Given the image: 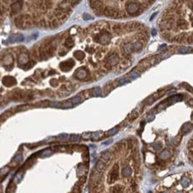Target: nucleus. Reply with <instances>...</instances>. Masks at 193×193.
<instances>
[{
  "label": "nucleus",
  "mask_w": 193,
  "mask_h": 193,
  "mask_svg": "<svg viewBox=\"0 0 193 193\" xmlns=\"http://www.w3.org/2000/svg\"><path fill=\"white\" fill-rule=\"evenodd\" d=\"M133 46H134V50L135 51H137V50H139L142 47V44L139 41H137L135 42V44H133Z\"/></svg>",
  "instance_id": "27"
},
{
  "label": "nucleus",
  "mask_w": 193,
  "mask_h": 193,
  "mask_svg": "<svg viewBox=\"0 0 193 193\" xmlns=\"http://www.w3.org/2000/svg\"><path fill=\"white\" fill-rule=\"evenodd\" d=\"M38 25H39V26H41V27H46V23H45V20H41V21H39Z\"/></svg>",
  "instance_id": "35"
},
{
  "label": "nucleus",
  "mask_w": 193,
  "mask_h": 193,
  "mask_svg": "<svg viewBox=\"0 0 193 193\" xmlns=\"http://www.w3.org/2000/svg\"><path fill=\"white\" fill-rule=\"evenodd\" d=\"M110 193H125V188L120 184H116L110 188Z\"/></svg>",
  "instance_id": "6"
},
{
  "label": "nucleus",
  "mask_w": 193,
  "mask_h": 193,
  "mask_svg": "<svg viewBox=\"0 0 193 193\" xmlns=\"http://www.w3.org/2000/svg\"><path fill=\"white\" fill-rule=\"evenodd\" d=\"M71 102H72V104H78V103H80V102H81V99H80V97L76 96V97H74V98H72Z\"/></svg>",
  "instance_id": "26"
},
{
  "label": "nucleus",
  "mask_w": 193,
  "mask_h": 193,
  "mask_svg": "<svg viewBox=\"0 0 193 193\" xmlns=\"http://www.w3.org/2000/svg\"><path fill=\"white\" fill-rule=\"evenodd\" d=\"M4 62H5V65H10L13 62V58L11 55H6L5 56V59H4Z\"/></svg>",
  "instance_id": "22"
},
{
  "label": "nucleus",
  "mask_w": 193,
  "mask_h": 193,
  "mask_svg": "<svg viewBox=\"0 0 193 193\" xmlns=\"http://www.w3.org/2000/svg\"><path fill=\"white\" fill-rule=\"evenodd\" d=\"M153 119H154V116H149V117H148V119H147V121H148V122H149V121H152Z\"/></svg>",
  "instance_id": "40"
},
{
  "label": "nucleus",
  "mask_w": 193,
  "mask_h": 193,
  "mask_svg": "<svg viewBox=\"0 0 193 193\" xmlns=\"http://www.w3.org/2000/svg\"><path fill=\"white\" fill-rule=\"evenodd\" d=\"M126 11L131 15L139 14V13H141L140 5L137 3H135V2H131L126 6Z\"/></svg>",
  "instance_id": "2"
},
{
  "label": "nucleus",
  "mask_w": 193,
  "mask_h": 193,
  "mask_svg": "<svg viewBox=\"0 0 193 193\" xmlns=\"http://www.w3.org/2000/svg\"><path fill=\"white\" fill-rule=\"evenodd\" d=\"M94 40L99 43V44L102 45H106L108 44L109 40H110V35L109 33L106 32V31H103V32H101L99 34H97L95 37H94Z\"/></svg>",
  "instance_id": "1"
},
{
  "label": "nucleus",
  "mask_w": 193,
  "mask_h": 193,
  "mask_svg": "<svg viewBox=\"0 0 193 193\" xmlns=\"http://www.w3.org/2000/svg\"><path fill=\"white\" fill-rule=\"evenodd\" d=\"M161 193H167V192H166V191H163V192H161Z\"/></svg>",
  "instance_id": "42"
},
{
  "label": "nucleus",
  "mask_w": 193,
  "mask_h": 193,
  "mask_svg": "<svg viewBox=\"0 0 193 193\" xmlns=\"http://www.w3.org/2000/svg\"><path fill=\"white\" fill-rule=\"evenodd\" d=\"M92 94H93V96H94V97L101 96V95H102V90H101V88H100V87L94 88V90H93V93H92Z\"/></svg>",
  "instance_id": "20"
},
{
  "label": "nucleus",
  "mask_w": 193,
  "mask_h": 193,
  "mask_svg": "<svg viewBox=\"0 0 193 193\" xmlns=\"http://www.w3.org/2000/svg\"><path fill=\"white\" fill-rule=\"evenodd\" d=\"M189 158H190V160L193 162V149H191V150L189 151Z\"/></svg>",
  "instance_id": "37"
},
{
  "label": "nucleus",
  "mask_w": 193,
  "mask_h": 193,
  "mask_svg": "<svg viewBox=\"0 0 193 193\" xmlns=\"http://www.w3.org/2000/svg\"><path fill=\"white\" fill-rule=\"evenodd\" d=\"M126 82H127V79L126 78H125V77H124V78H121L119 80V85H124V84H126Z\"/></svg>",
  "instance_id": "36"
},
{
  "label": "nucleus",
  "mask_w": 193,
  "mask_h": 193,
  "mask_svg": "<svg viewBox=\"0 0 193 193\" xmlns=\"http://www.w3.org/2000/svg\"><path fill=\"white\" fill-rule=\"evenodd\" d=\"M191 7H192V10H193V5H192V6H191Z\"/></svg>",
  "instance_id": "43"
},
{
  "label": "nucleus",
  "mask_w": 193,
  "mask_h": 193,
  "mask_svg": "<svg viewBox=\"0 0 193 193\" xmlns=\"http://www.w3.org/2000/svg\"><path fill=\"white\" fill-rule=\"evenodd\" d=\"M123 53L124 54H129V53H132V51H134V46H133V44H126L125 46L123 47Z\"/></svg>",
  "instance_id": "11"
},
{
  "label": "nucleus",
  "mask_w": 193,
  "mask_h": 193,
  "mask_svg": "<svg viewBox=\"0 0 193 193\" xmlns=\"http://www.w3.org/2000/svg\"><path fill=\"white\" fill-rule=\"evenodd\" d=\"M112 142H113L112 140H108V141H106V142H104L103 143V145H109V144H110Z\"/></svg>",
  "instance_id": "38"
},
{
  "label": "nucleus",
  "mask_w": 193,
  "mask_h": 193,
  "mask_svg": "<svg viewBox=\"0 0 193 193\" xmlns=\"http://www.w3.org/2000/svg\"><path fill=\"white\" fill-rule=\"evenodd\" d=\"M118 62V55L117 53H113V54H110L109 56L108 59H107V62L105 63V67L108 68H111V66L117 64Z\"/></svg>",
  "instance_id": "3"
},
{
  "label": "nucleus",
  "mask_w": 193,
  "mask_h": 193,
  "mask_svg": "<svg viewBox=\"0 0 193 193\" xmlns=\"http://www.w3.org/2000/svg\"><path fill=\"white\" fill-rule=\"evenodd\" d=\"M176 25L178 26V28H181V29H186L188 26V23L187 21H184V20H182V19H181V20H178L177 21V22H176Z\"/></svg>",
  "instance_id": "14"
},
{
  "label": "nucleus",
  "mask_w": 193,
  "mask_h": 193,
  "mask_svg": "<svg viewBox=\"0 0 193 193\" xmlns=\"http://www.w3.org/2000/svg\"><path fill=\"white\" fill-rule=\"evenodd\" d=\"M110 157H111V153L109 151L104 152V153H103V155H102V158H103V160H104V162L109 160Z\"/></svg>",
  "instance_id": "19"
},
{
  "label": "nucleus",
  "mask_w": 193,
  "mask_h": 193,
  "mask_svg": "<svg viewBox=\"0 0 193 193\" xmlns=\"http://www.w3.org/2000/svg\"><path fill=\"white\" fill-rule=\"evenodd\" d=\"M8 40L10 43H13L16 41H23L24 37L21 34H18V35H13L8 38Z\"/></svg>",
  "instance_id": "8"
},
{
  "label": "nucleus",
  "mask_w": 193,
  "mask_h": 193,
  "mask_svg": "<svg viewBox=\"0 0 193 193\" xmlns=\"http://www.w3.org/2000/svg\"><path fill=\"white\" fill-rule=\"evenodd\" d=\"M21 8V2H16L13 5H12V11L13 13H17L19 12Z\"/></svg>",
  "instance_id": "13"
},
{
  "label": "nucleus",
  "mask_w": 193,
  "mask_h": 193,
  "mask_svg": "<svg viewBox=\"0 0 193 193\" xmlns=\"http://www.w3.org/2000/svg\"><path fill=\"white\" fill-rule=\"evenodd\" d=\"M129 75H130V77H132V79L136 78V77L139 76V75H138V73H136V71H135V70H134V71H132V72H130V74H129Z\"/></svg>",
  "instance_id": "30"
},
{
  "label": "nucleus",
  "mask_w": 193,
  "mask_h": 193,
  "mask_svg": "<svg viewBox=\"0 0 193 193\" xmlns=\"http://www.w3.org/2000/svg\"><path fill=\"white\" fill-rule=\"evenodd\" d=\"M193 129V125L190 123H186L184 124L182 127H181V133L183 135H186V134H189L191 130Z\"/></svg>",
  "instance_id": "9"
},
{
  "label": "nucleus",
  "mask_w": 193,
  "mask_h": 193,
  "mask_svg": "<svg viewBox=\"0 0 193 193\" xmlns=\"http://www.w3.org/2000/svg\"><path fill=\"white\" fill-rule=\"evenodd\" d=\"M121 174H122V175H123L124 177H129V176L132 175V174H133V170H132L131 167H125L122 168Z\"/></svg>",
  "instance_id": "10"
},
{
  "label": "nucleus",
  "mask_w": 193,
  "mask_h": 193,
  "mask_svg": "<svg viewBox=\"0 0 193 193\" xmlns=\"http://www.w3.org/2000/svg\"><path fill=\"white\" fill-rule=\"evenodd\" d=\"M18 61H19L18 62L21 63V64H22V63H26V62H28V56H27L26 54H21V55L19 56Z\"/></svg>",
  "instance_id": "17"
},
{
  "label": "nucleus",
  "mask_w": 193,
  "mask_h": 193,
  "mask_svg": "<svg viewBox=\"0 0 193 193\" xmlns=\"http://www.w3.org/2000/svg\"><path fill=\"white\" fill-rule=\"evenodd\" d=\"M92 139L93 140H94V141H96V140H98L100 137H101V135H100V133H94L93 135H92Z\"/></svg>",
  "instance_id": "28"
},
{
  "label": "nucleus",
  "mask_w": 193,
  "mask_h": 193,
  "mask_svg": "<svg viewBox=\"0 0 193 193\" xmlns=\"http://www.w3.org/2000/svg\"><path fill=\"white\" fill-rule=\"evenodd\" d=\"M35 64V62H29V63H28V65L27 66H25V69H27V70H29V69H30V68L32 67L33 65Z\"/></svg>",
  "instance_id": "34"
},
{
  "label": "nucleus",
  "mask_w": 193,
  "mask_h": 193,
  "mask_svg": "<svg viewBox=\"0 0 193 193\" xmlns=\"http://www.w3.org/2000/svg\"><path fill=\"white\" fill-rule=\"evenodd\" d=\"M74 56H75V58H76L77 60L81 61V60H83V59H84V57H85V53H83L82 51L77 50V51H76V52L74 53Z\"/></svg>",
  "instance_id": "15"
},
{
  "label": "nucleus",
  "mask_w": 193,
  "mask_h": 193,
  "mask_svg": "<svg viewBox=\"0 0 193 193\" xmlns=\"http://www.w3.org/2000/svg\"><path fill=\"white\" fill-rule=\"evenodd\" d=\"M187 40H188V42H189V43H193V34H192V36H191V37H190V38H187Z\"/></svg>",
  "instance_id": "39"
},
{
  "label": "nucleus",
  "mask_w": 193,
  "mask_h": 193,
  "mask_svg": "<svg viewBox=\"0 0 193 193\" xmlns=\"http://www.w3.org/2000/svg\"><path fill=\"white\" fill-rule=\"evenodd\" d=\"M2 81H3L4 85H6V86H8V87L16 85V79H15L13 77H11V76L5 77Z\"/></svg>",
  "instance_id": "5"
},
{
  "label": "nucleus",
  "mask_w": 193,
  "mask_h": 193,
  "mask_svg": "<svg viewBox=\"0 0 193 193\" xmlns=\"http://www.w3.org/2000/svg\"><path fill=\"white\" fill-rule=\"evenodd\" d=\"M113 30L116 31V32H119L121 30V26H118V25H116V26L113 27Z\"/></svg>",
  "instance_id": "33"
},
{
  "label": "nucleus",
  "mask_w": 193,
  "mask_h": 193,
  "mask_svg": "<svg viewBox=\"0 0 193 193\" xmlns=\"http://www.w3.org/2000/svg\"><path fill=\"white\" fill-rule=\"evenodd\" d=\"M154 148H155L156 150H158V149H160L161 148H162V143L158 142H157V143L154 145Z\"/></svg>",
  "instance_id": "32"
},
{
  "label": "nucleus",
  "mask_w": 193,
  "mask_h": 193,
  "mask_svg": "<svg viewBox=\"0 0 193 193\" xmlns=\"http://www.w3.org/2000/svg\"><path fill=\"white\" fill-rule=\"evenodd\" d=\"M117 133V128H113V129H111V130H109V131L108 132L107 135H116Z\"/></svg>",
  "instance_id": "29"
},
{
  "label": "nucleus",
  "mask_w": 193,
  "mask_h": 193,
  "mask_svg": "<svg viewBox=\"0 0 193 193\" xmlns=\"http://www.w3.org/2000/svg\"><path fill=\"white\" fill-rule=\"evenodd\" d=\"M181 185H182L183 187L186 188V187H188V186L190 184V180L188 178V177L184 176V177H182V178H181Z\"/></svg>",
  "instance_id": "16"
},
{
  "label": "nucleus",
  "mask_w": 193,
  "mask_h": 193,
  "mask_svg": "<svg viewBox=\"0 0 193 193\" xmlns=\"http://www.w3.org/2000/svg\"><path fill=\"white\" fill-rule=\"evenodd\" d=\"M64 45H65V46H67L68 48H71V47L74 45V41L70 38H69L65 40Z\"/></svg>",
  "instance_id": "21"
},
{
  "label": "nucleus",
  "mask_w": 193,
  "mask_h": 193,
  "mask_svg": "<svg viewBox=\"0 0 193 193\" xmlns=\"http://www.w3.org/2000/svg\"><path fill=\"white\" fill-rule=\"evenodd\" d=\"M75 75H76L77 78L84 79L86 77V76H87V70H85V69H80V70H77V72Z\"/></svg>",
  "instance_id": "7"
},
{
  "label": "nucleus",
  "mask_w": 193,
  "mask_h": 193,
  "mask_svg": "<svg viewBox=\"0 0 193 193\" xmlns=\"http://www.w3.org/2000/svg\"><path fill=\"white\" fill-rule=\"evenodd\" d=\"M191 52H193V51L190 47H181V49L179 50V53H191Z\"/></svg>",
  "instance_id": "23"
},
{
  "label": "nucleus",
  "mask_w": 193,
  "mask_h": 193,
  "mask_svg": "<svg viewBox=\"0 0 193 193\" xmlns=\"http://www.w3.org/2000/svg\"><path fill=\"white\" fill-rule=\"evenodd\" d=\"M69 135H65V134H63V135H60L58 136V139L60 141H63V142H65V141H68L69 140Z\"/></svg>",
  "instance_id": "24"
},
{
  "label": "nucleus",
  "mask_w": 193,
  "mask_h": 193,
  "mask_svg": "<svg viewBox=\"0 0 193 193\" xmlns=\"http://www.w3.org/2000/svg\"><path fill=\"white\" fill-rule=\"evenodd\" d=\"M83 18H84V20L87 21V20H92V19H93V16H91L90 14H87V13H84Z\"/></svg>",
  "instance_id": "31"
},
{
  "label": "nucleus",
  "mask_w": 193,
  "mask_h": 193,
  "mask_svg": "<svg viewBox=\"0 0 193 193\" xmlns=\"http://www.w3.org/2000/svg\"><path fill=\"white\" fill-rule=\"evenodd\" d=\"M75 62L72 61V60H69V61H65V62H62L61 64H60V68L61 70H63V71H69V70L73 67Z\"/></svg>",
  "instance_id": "4"
},
{
  "label": "nucleus",
  "mask_w": 193,
  "mask_h": 193,
  "mask_svg": "<svg viewBox=\"0 0 193 193\" xmlns=\"http://www.w3.org/2000/svg\"><path fill=\"white\" fill-rule=\"evenodd\" d=\"M105 168H106V165L103 160L98 161V163H97L96 166H95V169L101 173L103 172V171L105 170Z\"/></svg>",
  "instance_id": "12"
},
{
  "label": "nucleus",
  "mask_w": 193,
  "mask_h": 193,
  "mask_svg": "<svg viewBox=\"0 0 193 193\" xmlns=\"http://www.w3.org/2000/svg\"><path fill=\"white\" fill-rule=\"evenodd\" d=\"M79 135H71L70 136V142H77L79 141Z\"/></svg>",
  "instance_id": "25"
},
{
  "label": "nucleus",
  "mask_w": 193,
  "mask_h": 193,
  "mask_svg": "<svg viewBox=\"0 0 193 193\" xmlns=\"http://www.w3.org/2000/svg\"><path fill=\"white\" fill-rule=\"evenodd\" d=\"M160 158H162V159H167V158L170 157V152L167 150V149H164L163 151L160 153Z\"/></svg>",
  "instance_id": "18"
},
{
  "label": "nucleus",
  "mask_w": 193,
  "mask_h": 193,
  "mask_svg": "<svg viewBox=\"0 0 193 193\" xmlns=\"http://www.w3.org/2000/svg\"><path fill=\"white\" fill-rule=\"evenodd\" d=\"M152 35H156V30L154 29V30H152Z\"/></svg>",
  "instance_id": "41"
}]
</instances>
